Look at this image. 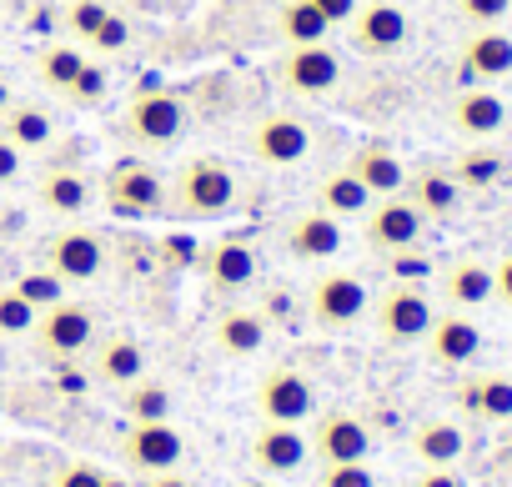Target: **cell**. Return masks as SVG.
<instances>
[{
    "mask_svg": "<svg viewBox=\"0 0 512 487\" xmlns=\"http://www.w3.org/2000/svg\"><path fill=\"white\" fill-rule=\"evenodd\" d=\"M166 196L191 221H221V216H231L241 206V181H236V171L221 156H191L166 181Z\"/></svg>",
    "mask_w": 512,
    "mask_h": 487,
    "instance_id": "6da1fadb",
    "label": "cell"
},
{
    "mask_svg": "<svg viewBox=\"0 0 512 487\" xmlns=\"http://www.w3.org/2000/svg\"><path fill=\"white\" fill-rule=\"evenodd\" d=\"M101 201H106V211L121 216V221H156V216L171 206L166 176H161L151 161H141V156L111 161V171H106V181H101Z\"/></svg>",
    "mask_w": 512,
    "mask_h": 487,
    "instance_id": "7a4b0ae2",
    "label": "cell"
},
{
    "mask_svg": "<svg viewBox=\"0 0 512 487\" xmlns=\"http://www.w3.org/2000/svg\"><path fill=\"white\" fill-rule=\"evenodd\" d=\"M302 307H307V322L317 332H352L372 312V292H367V282L357 272H322L307 287Z\"/></svg>",
    "mask_w": 512,
    "mask_h": 487,
    "instance_id": "3957f363",
    "label": "cell"
},
{
    "mask_svg": "<svg viewBox=\"0 0 512 487\" xmlns=\"http://www.w3.org/2000/svg\"><path fill=\"white\" fill-rule=\"evenodd\" d=\"M312 121L302 111H262L246 131V151L262 166H302L312 156Z\"/></svg>",
    "mask_w": 512,
    "mask_h": 487,
    "instance_id": "277c9868",
    "label": "cell"
},
{
    "mask_svg": "<svg viewBox=\"0 0 512 487\" xmlns=\"http://www.w3.org/2000/svg\"><path fill=\"white\" fill-rule=\"evenodd\" d=\"M432 317H437V307H432V297H427L417 282H392V287L372 302V322H377L382 342H392V347L422 342L427 327H432Z\"/></svg>",
    "mask_w": 512,
    "mask_h": 487,
    "instance_id": "5b68a950",
    "label": "cell"
},
{
    "mask_svg": "<svg viewBox=\"0 0 512 487\" xmlns=\"http://www.w3.org/2000/svg\"><path fill=\"white\" fill-rule=\"evenodd\" d=\"M121 131L131 146H146V151H161V146H176L186 136V106L181 96L171 91H141L126 116H121Z\"/></svg>",
    "mask_w": 512,
    "mask_h": 487,
    "instance_id": "8992f818",
    "label": "cell"
},
{
    "mask_svg": "<svg viewBox=\"0 0 512 487\" xmlns=\"http://www.w3.org/2000/svg\"><path fill=\"white\" fill-rule=\"evenodd\" d=\"M256 412H262V422H292V427L312 422L317 417V387H312V377L297 372V367H287V362L267 367L262 382H256Z\"/></svg>",
    "mask_w": 512,
    "mask_h": 487,
    "instance_id": "52a82bcc",
    "label": "cell"
},
{
    "mask_svg": "<svg viewBox=\"0 0 512 487\" xmlns=\"http://www.w3.org/2000/svg\"><path fill=\"white\" fill-rule=\"evenodd\" d=\"M277 81L282 91L302 96V101H322L342 86V56L322 41V46H287L277 61Z\"/></svg>",
    "mask_w": 512,
    "mask_h": 487,
    "instance_id": "ba28073f",
    "label": "cell"
},
{
    "mask_svg": "<svg viewBox=\"0 0 512 487\" xmlns=\"http://www.w3.org/2000/svg\"><path fill=\"white\" fill-rule=\"evenodd\" d=\"M96 337H101V322L86 302L66 297V302H56L36 317V342H41L46 357H86Z\"/></svg>",
    "mask_w": 512,
    "mask_h": 487,
    "instance_id": "9c48e42d",
    "label": "cell"
},
{
    "mask_svg": "<svg viewBox=\"0 0 512 487\" xmlns=\"http://www.w3.org/2000/svg\"><path fill=\"white\" fill-rule=\"evenodd\" d=\"M362 231H367V241L377 252H412L417 241H422V231H427V216L412 206V196L407 191H397V196H377L372 206H367V216H362Z\"/></svg>",
    "mask_w": 512,
    "mask_h": 487,
    "instance_id": "30bf717a",
    "label": "cell"
},
{
    "mask_svg": "<svg viewBox=\"0 0 512 487\" xmlns=\"http://www.w3.org/2000/svg\"><path fill=\"white\" fill-rule=\"evenodd\" d=\"M46 267L66 282V287H81V282H96L106 272V241L86 226H66L56 236H46Z\"/></svg>",
    "mask_w": 512,
    "mask_h": 487,
    "instance_id": "8fae6325",
    "label": "cell"
},
{
    "mask_svg": "<svg viewBox=\"0 0 512 487\" xmlns=\"http://www.w3.org/2000/svg\"><path fill=\"white\" fill-rule=\"evenodd\" d=\"M347 36L362 56H397L412 36V21L397 0H362L357 16L347 21Z\"/></svg>",
    "mask_w": 512,
    "mask_h": 487,
    "instance_id": "7c38bea8",
    "label": "cell"
},
{
    "mask_svg": "<svg viewBox=\"0 0 512 487\" xmlns=\"http://www.w3.org/2000/svg\"><path fill=\"white\" fill-rule=\"evenodd\" d=\"M121 457H126V467L131 472H171V467H181V457H186V437L171 427V422H131L126 432H121Z\"/></svg>",
    "mask_w": 512,
    "mask_h": 487,
    "instance_id": "4fadbf2b",
    "label": "cell"
},
{
    "mask_svg": "<svg viewBox=\"0 0 512 487\" xmlns=\"http://www.w3.org/2000/svg\"><path fill=\"white\" fill-rule=\"evenodd\" d=\"M307 442H312V457H317V462H367V457H372V432H367V422H362L357 412H342V407L322 412L317 427L307 432Z\"/></svg>",
    "mask_w": 512,
    "mask_h": 487,
    "instance_id": "5bb4252c",
    "label": "cell"
},
{
    "mask_svg": "<svg viewBox=\"0 0 512 487\" xmlns=\"http://www.w3.org/2000/svg\"><path fill=\"white\" fill-rule=\"evenodd\" d=\"M201 272H206L211 292L236 297V292L256 287V277H262V257H256V247H251L246 236H221V241H211V247H206Z\"/></svg>",
    "mask_w": 512,
    "mask_h": 487,
    "instance_id": "9a60e30c",
    "label": "cell"
},
{
    "mask_svg": "<svg viewBox=\"0 0 512 487\" xmlns=\"http://www.w3.org/2000/svg\"><path fill=\"white\" fill-rule=\"evenodd\" d=\"M307 457H312V442L292 422H262L251 437V462L262 477H292L307 467Z\"/></svg>",
    "mask_w": 512,
    "mask_h": 487,
    "instance_id": "2e32d148",
    "label": "cell"
},
{
    "mask_svg": "<svg viewBox=\"0 0 512 487\" xmlns=\"http://www.w3.org/2000/svg\"><path fill=\"white\" fill-rule=\"evenodd\" d=\"M282 241H287V252L297 262H332L347 247V226L337 216H327L322 206H307L282 226Z\"/></svg>",
    "mask_w": 512,
    "mask_h": 487,
    "instance_id": "e0dca14e",
    "label": "cell"
},
{
    "mask_svg": "<svg viewBox=\"0 0 512 487\" xmlns=\"http://www.w3.org/2000/svg\"><path fill=\"white\" fill-rule=\"evenodd\" d=\"M146 367H151L146 347H141L136 337H126V332H111V337H96V342H91V377H96L101 387L126 392L131 382L146 377Z\"/></svg>",
    "mask_w": 512,
    "mask_h": 487,
    "instance_id": "ac0fdd59",
    "label": "cell"
},
{
    "mask_svg": "<svg viewBox=\"0 0 512 487\" xmlns=\"http://www.w3.org/2000/svg\"><path fill=\"white\" fill-rule=\"evenodd\" d=\"M427 357L437 362V367H467L477 352H482V327L467 317V312H437L432 317V327H427Z\"/></svg>",
    "mask_w": 512,
    "mask_h": 487,
    "instance_id": "d6986e66",
    "label": "cell"
},
{
    "mask_svg": "<svg viewBox=\"0 0 512 487\" xmlns=\"http://www.w3.org/2000/svg\"><path fill=\"white\" fill-rule=\"evenodd\" d=\"M211 337H216V347H221V357H236V362H246V357H262L267 352V337H272V327H267V317L256 312V307H221L216 312V322H211Z\"/></svg>",
    "mask_w": 512,
    "mask_h": 487,
    "instance_id": "ffe728a7",
    "label": "cell"
},
{
    "mask_svg": "<svg viewBox=\"0 0 512 487\" xmlns=\"http://www.w3.org/2000/svg\"><path fill=\"white\" fill-rule=\"evenodd\" d=\"M0 136H11L26 156H41L56 146L61 136V121L46 101H11L6 111H0Z\"/></svg>",
    "mask_w": 512,
    "mask_h": 487,
    "instance_id": "44dd1931",
    "label": "cell"
},
{
    "mask_svg": "<svg viewBox=\"0 0 512 487\" xmlns=\"http://www.w3.org/2000/svg\"><path fill=\"white\" fill-rule=\"evenodd\" d=\"M36 196H41V206H46L51 216H71V221H76V216H86V211L96 206V181H91L81 166H46Z\"/></svg>",
    "mask_w": 512,
    "mask_h": 487,
    "instance_id": "7402d4cb",
    "label": "cell"
},
{
    "mask_svg": "<svg viewBox=\"0 0 512 487\" xmlns=\"http://www.w3.org/2000/svg\"><path fill=\"white\" fill-rule=\"evenodd\" d=\"M447 116H452V131H462L467 141H487L507 126V101L487 86H467V91H457Z\"/></svg>",
    "mask_w": 512,
    "mask_h": 487,
    "instance_id": "603a6c76",
    "label": "cell"
},
{
    "mask_svg": "<svg viewBox=\"0 0 512 487\" xmlns=\"http://www.w3.org/2000/svg\"><path fill=\"white\" fill-rule=\"evenodd\" d=\"M437 292L452 312H477L492 302V267L477 262V257H457L442 277H437Z\"/></svg>",
    "mask_w": 512,
    "mask_h": 487,
    "instance_id": "cb8c5ba5",
    "label": "cell"
},
{
    "mask_svg": "<svg viewBox=\"0 0 512 487\" xmlns=\"http://www.w3.org/2000/svg\"><path fill=\"white\" fill-rule=\"evenodd\" d=\"M462 71L477 81H507L512 76V36L502 26H477L462 41Z\"/></svg>",
    "mask_w": 512,
    "mask_h": 487,
    "instance_id": "d4e9b609",
    "label": "cell"
},
{
    "mask_svg": "<svg viewBox=\"0 0 512 487\" xmlns=\"http://www.w3.org/2000/svg\"><path fill=\"white\" fill-rule=\"evenodd\" d=\"M347 166L357 171V181H362L372 196H397V191H407V176H412V171H407V161H402L392 146H382V141L357 146Z\"/></svg>",
    "mask_w": 512,
    "mask_h": 487,
    "instance_id": "484cf974",
    "label": "cell"
},
{
    "mask_svg": "<svg viewBox=\"0 0 512 487\" xmlns=\"http://www.w3.org/2000/svg\"><path fill=\"white\" fill-rule=\"evenodd\" d=\"M407 196H412V206H417L427 221H447V216L462 211V186H457V176L442 171V166L412 171V176H407Z\"/></svg>",
    "mask_w": 512,
    "mask_h": 487,
    "instance_id": "4316f807",
    "label": "cell"
},
{
    "mask_svg": "<svg viewBox=\"0 0 512 487\" xmlns=\"http://www.w3.org/2000/svg\"><path fill=\"white\" fill-rule=\"evenodd\" d=\"M377 196L357 181V171L352 166H332V171H322V181H317V206L327 211V216H337V221H352V216H367V206H372Z\"/></svg>",
    "mask_w": 512,
    "mask_h": 487,
    "instance_id": "83f0119b",
    "label": "cell"
},
{
    "mask_svg": "<svg viewBox=\"0 0 512 487\" xmlns=\"http://www.w3.org/2000/svg\"><path fill=\"white\" fill-rule=\"evenodd\" d=\"M86 46H76V41H46L41 51H36V81L51 91V96H71V86H76V76L86 71Z\"/></svg>",
    "mask_w": 512,
    "mask_h": 487,
    "instance_id": "f1b7e54d",
    "label": "cell"
},
{
    "mask_svg": "<svg viewBox=\"0 0 512 487\" xmlns=\"http://www.w3.org/2000/svg\"><path fill=\"white\" fill-rule=\"evenodd\" d=\"M462 452H467V432L457 422H447V417H432V422H422L412 432V457L422 467H452Z\"/></svg>",
    "mask_w": 512,
    "mask_h": 487,
    "instance_id": "f546056e",
    "label": "cell"
},
{
    "mask_svg": "<svg viewBox=\"0 0 512 487\" xmlns=\"http://www.w3.org/2000/svg\"><path fill=\"white\" fill-rule=\"evenodd\" d=\"M462 407L482 422H512V377L502 372H482L462 387Z\"/></svg>",
    "mask_w": 512,
    "mask_h": 487,
    "instance_id": "4dcf8cb0",
    "label": "cell"
},
{
    "mask_svg": "<svg viewBox=\"0 0 512 487\" xmlns=\"http://www.w3.org/2000/svg\"><path fill=\"white\" fill-rule=\"evenodd\" d=\"M332 36V26L317 16L312 0H282L277 6V41L282 46H322Z\"/></svg>",
    "mask_w": 512,
    "mask_h": 487,
    "instance_id": "1f68e13d",
    "label": "cell"
},
{
    "mask_svg": "<svg viewBox=\"0 0 512 487\" xmlns=\"http://www.w3.org/2000/svg\"><path fill=\"white\" fill-rule=\"evenodd\" d=\"M452 176H457L462 191H487V186H497V181L507 176V156L492 151V146H467V151L457 156Z\"/></svg>",
    "mask_w": 512,
    "mask_h": 487,
    "instance_id": "d6a6232c",
    "label": "cell"
},
{
    "mask_svg": "<svg viewBox=\"0 0 512 487\" xmlns=\"http://www.w3.org/2000/svg\"><path fill=\"white\" fill-rule=\"evenodd\" d=\"M171 412H176V397H171L166 382L141 377V382L126 387V417L131 422H171Z\"/></svg>",
    "mask_w": 512,
    "mask_h": 487,
    "instance_id": "836d02e7",
    "label": "cell"
},
{
    "mask_svg": "<svg viewBox=\"0 0 512 487\" xmlns=\"http://www.w3.org/2000/svg\"><path fill=\"white\" fill-rule=\"evenodd\" d=\"M106 0H66L61 6V31H66V41H76V46H86L91 36H96V26L106 21Z\"/></svg>",
    "mask_w": 512,
    "mask_h": 487,
    "instance_id": "e575fe53",
    "label": "cell"
},
{
    "mask_svg": "<svg viewBox=\"0 0 512 487\" xmlns=\"http://www.w3.org/2000/svg\"><path fill=\"white\" fill-rule=\"evenodd\" d=\"M11 287H16V292H21V297H26V302H31L36 312H46V307H56V302H66V292H71V287H66V282H61V277H56L51 267H36V272H21V277H16Z\"/></svg>",
    "mask_w": 512,
    "mask_h": 487,
    "instance_id": "d590c367",
    "label": "cell"
},
{
    "mask_svg": "<svg viewBox=\"0 0 512 487\" xmlns=\"http://www.w3.org/2000/svg\"><path fill=\"white\" fill-rule=\"evenodd\" d=\"M36 307L16 292V287H0V337H31L36 332Z\"/></svg>",
    "mask_w": 512,
    "mask_h": 487,
    "instance_id": "8d00e7d4",
    "label": "cell"
},
{
    "mask_svg": "<svg viewBox=\"0 0 512 487\" xmlns=\"http://www.w3.org/2000/svg\"><path fill=\"white\" fill-rule=\"evenodd\" d=\"M131 46V21L121 16V11H106V21L96 26V36L86 41V51H96V56H121Z\"/></svg>",
    "mask_w": 512,
    "mask_h": 487,
    "instance_id": "74e56055",
    "label": "cell"
},
{
    "mask_svg": "<svg viewBox=\"0 0 512 487\" xmlns=\"http://www.w3.org/2000/svg\"><path fill=\"white\" fill-rule=\"evenodd\" d=\"M106 86H111V76H106V66L101 61H86V71L76 76V86H71V106H81V111H91V106H101L106 101Z\"/></svg>",
    "mask_w": 512,
    "mask_h": 487,
    "instance_id": "f35d334b",
    "label": "cell"
},
{
    "mask_svg": "<svg viewBox=\"0 0 512 487\" xmlns=\"http://www.w3.org/2000/svg\"><path fill=\"white\" fill-rule=\"evenodd\" d=\"M317 487H377V472L367 462H322Z\"/></svg>",
    "mask_w": 512,
    "mask_h": 487,
    "instance_id": "ab89813d",
    "label": "cell"
},
{
    "mask_svg": "<svg viewBox=\"0 0 512 487\" xmlns=\"http://www.w3.org/2000/svg\"><path fill=\"white\" fill-rule=\"evenodd\" d=\"M457 16L477 31V26H502L512 16V0H457Z\"/></svg>",
    "mask_w": 512,
    "mask_h": 487,
    "instance_id": "60d3db41",
    "label": "cell"
},
{
    "mask_svg": "<svg viewBox=\"0 0 512 487\" xmlns=\"http://www.w3.org/2000/svg\"><path fill=\"white\" fill-rule=\"evenodd\" d=\"M256 312H262L267 317V327H292L297 317H307V307L292 297V292H267L262 297V307H256Z\"/></svg>",
    "mask_w": 512,
    "mask_h": 487,
    "instance_id": "b9f144b4",
    "label": "cell"
},
{
    "mask_svg": "<svg viewBox=\"0 0 512 487\" xmlns=\"http://www.w3.org/2000/svg\"><path fill=\"white\" fill-rule=\"evenodd\" d=\"M21 176H26V151L11 136H0V186H16Z\"/></svg>",
    "mask_w": 512,
    "mask_h": 487,
    "instance_id": "7bdbcfd3",
    "label": "cell"
},
{
    "mask_svg": "<svg viewBox=\"0 0 512 487\" xmlns=\"http://www.w3.org/2000/svg\"><path fill=\"white\" fill-rule=\"evenodd\" d=\"M101 467L96 462H66L61 467V477H56V487H101Z\"/></svg>",
    "mask_w": 512,
    "mask_h": 487,
    "instance_id": "ee69618b",
    "label": "cell"
},
{
    "mask_svg": "<svg viewBox=\"0 0 512 487\" xmlns=\"http://www.w3.org/2000/svg\"><path fill=\"white\" fill-rule=\"evenodd\" d=\"M312 6H317V16H322L332 31H342V26L357 16V6H362V0H312Z\"/></svg>",
    "mask_w": 512,
    "mask_h": 487,
    "instance_id": "f6af8a7d",
    "label": "cell"
},
{
    "mask_svg": "<svg viewBox=\"0 0 512 487\" xmlns=\"http://www.w3.org/2000/svg\"><path fill=\"white\" fill-rule=\"evenodd\" d=\"M492 297L512 307V252H507V257H502V262L492 267Z\"/></svg>",
    "mask_w": 512,
    "mask_h": 487,
    "instance_id": "bcb514c9",
    "label": "cell"
},
{
    "mask_svg": "<svg viewBox=\"0 0 512 487\" xmlns=\"http://www.w3.org/2000/svg\"><path fill=\"white\" fill-rule=\"evenodd\" d=\"M412 487H462V477H457L452 467H422Z\"/></svg>",
    "mask_w": 512,
    "mask_h": 487,
    "instance_id": "7dc6e473",
    "label": "cell"
},
{
    "mask_svg": "<svg viewBox=\"0 0 512 487\" xmlns=\"http://www.w3.org/2000/svg\"><path fill=\"white\" fill-rule=\"evenodd\" d=\"M136 487H191V482H186V477H181V472L171 467V472H146V477H141Z\"/></svg>",
    "mask_w": 512,
    "mask_h": 487,
    "instance_id": "c3c4849f",
    "label": "cell"
},
{
    "mask_svg": "<svg viewBox=\"0 0 512 487\" xmlns=\"http://www.w3.org/2000/svg\"><path fill=\"white\" fill-rule=\"evenodd\" d=\"M101 487H136V482H131V477H116V472H106V477H101Z\"/></svg>",
    "mask_w": 512,
    "mask_h": 487,
    "instance_id": "681fc988",
    "label": "cell"
},
{
    "mask_svg": "<svg viewBox=\"0 0 512 487\" xmlns=\"http://www.w3.org/2000/svg\"><path fill=\"white\" fill-rule=\"evenodd\" d=\"M241 487H277V482H272V477H246Z\"/></svg>",
    "mask_w": 512,
    "mask_h": 487,
    "instance_id": "f907efd6",
    "label": "cell"
},
{
    "mask_svg": "<svg viewBox=\"0 0 512 487\" xmlns=\"http://www.w3.org/2000/svg\"><path fill=\"white\" fill-rule=\"evenodd\" d=\"M507 81H512V76H507Z\"/></svg>",
    "mask_w": 512,
    "mask_h": 487,
    "instance_id": "816d5d0a",
    "label": "cell"
}]
</instances>
